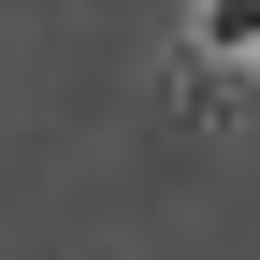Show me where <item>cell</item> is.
<instances>
[{
	"instance_id": "obj_1",
	"label": "cell",
	"mask_w": 260,
	"mask_h": 260,
	"mask_svg": "<svg viewBox=\"0 0 260 260\" xmlns=\"http://www.w3.org/2000/svg\"><path fill=\"white\" fill-rule=\"evenodd\" d=\"M203 58H260V0H203Z\"/></svg>"
}]
</instances>
